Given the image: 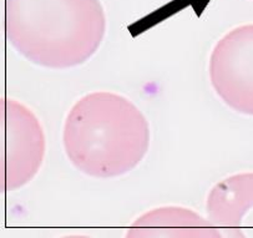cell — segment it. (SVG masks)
<instances>
[{
  "label": "cell",
  "mask_w": 253,
  "mask_h": 238,
  "mask_svg": "<svg viewBox=\"0 0 253 238\" xmlns=\"http://www.w3.org/2000/svg\"><path fill=\"white\" fill-rule=\"evenodd\" d=\"M71 165L94 178L119 177L144 160L150 126L144 114L123 95L94 91L71 106L63 128Z\"/></svg>",
  "instance_id": "6da1fadb"
},
{
  "label": "cell",
  "mask_w": 253,
  "mask_h": 238,
  "mask_svg": "<svg viewBox=\"0 0 253 238\" xmlns=\"http://www.w3.org/2000/svg\"><path fill=\"white\" fill-rule=\"evenodd\" d=\"M106 32L100 0H6L5 35L30 63L69 69L85 63Z\"/></svg>",
  "instance_id": "7a4b0ae2"
},
{
  "label": "cell",
  "mask_w": 253,
  "mask_h": 238,
  "mask_svg": "<svg viewBox=\"0 0 253 238\" xmlns=\"http://www.w3.org/2000/svg\"><path fill=\"white\" fill-rule=\"evenodd\" d=\"M3 161L1 187L14 191L30 182L44 160L45 135L30 109L14 99H3Z\"/></svg>",
  "instance_id": "3957f363"
},
{
  "label": "cell",
  "mask_w": 253,
  "mask_h": 238,
  "mask_svg": "<svg viewBox=\"0 0 253 238\" xmlns=\"http://www.w3.org/2000/svg\"><path fill=\"white\" fill-rule=\"evenodd\" d=\"M212 87L235 111L253 116V24L222 37L210 58Z\"/></svg>",
  "instance_id": "277c9868"
},
{
  "label": "cell",
  "mask_w": 253,
  "mask_h": 238,
  "mask_svg": "<svg viewBox=\"0 0 253 238\" xmlns=\"http://www.w3.org/2000/svg\"><path fill=\"white\" fill-rule=\"evenodd\" d=\"M206 217L221 237H253V172L216 183L207 197Z\"/></svg>",
  "instance_id": "5b68a950"
},
{
  "label": "cell",
  "mask_w": 253,
  "mask_h": 238,
  "mask_svg": "<svg viewBox=\"0 0 253 238\" xmlns=\"http://www.w3.org/2000/svg\"><path fill=\"white\" fill-rule=\"evenodd\" d=\"M132 238H218V231L207 217L180 206L151 209L136 218L128 227Z\"/></svg>",
  "instance_id": "8992f818"
}]
</instances>
